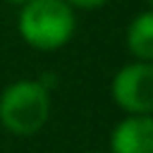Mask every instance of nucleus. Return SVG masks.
<instances>
[{"mask_svg": "<svg viewBox=\"0 0 153 153\" xmlns=\"http://www.w3.org/2000/svg\"><path fill=\"white\" fill-rule=\"evenodd\" d=\"M22 38L38 50H57L74 33V12L65 0H29L19 12Z\"/></svg>", "mask_w": 153, "mask_h": 153, "instance_id": "1", "label": "nucleus"}, {"mask_svg": "<svg viewBox=\"0 0 153 153\" xmlns=\"http://www.w3.org/2000/svg\"><path fill=\"white\" fill-rule=\"evenodd\" d=\"M50 115V96L41 81H14L0 96V122L19 136L36 134Z\"/></svg>", "mask_w": 153, "mask_h": 153, "instance_id": "2", "label": "nucleus"}, {"mask_svg": "<svg viewBox=\"0 0 153 153\" xmlns=\"http://www.w3.org/2000/svg\"><path fill=\"white\" fill-rule=\"evenodd\" d=\"M112 98L129 115H153V62H131L112 79Z\"/></svg>", "mask_w": 153, "mask_h": 153, "instance_id": "3", "label": "nucleus"}, {"mask_svg": "<svg viewBox=\"0 0 153 153\" xmlns=\"http://www.w3.org/2000/svg\"><path fill=\"white\" fill-rule=\"evenodd\" d=\"M112 153H153V115H129L110 136Z\"/></svg>", "mask_w": 153, "mask_h": 153, "instance_id": "4", "label": "nucleus"}, {"mask_svg": "<svg viewBox=\"0 0 153 153\" xmlns=\"http://www.w3.org/2000/svg\"><path fill=\"white\" fill-rule=\"evenodd\" d=\"M127 48L134 57L153 62V10L141 12L127 29Z\"/></svg>", "mask_w": 153, "mask_h": 153, "instance_id": "5", "label": "nucleus"}, {"mask_svg": "<svg viewBox=\"0 0 153 153\" xmlns=\"http://www.w3.org/2000/svg\"><path fill=\"white\" fill-rule=\"evenodd\" d=\"M67 5H74V7H81V10H93V7H100L105 5L108 0H65Z\"/></svg>", "mask_w": 153, "mask_h": 153, "instance_id": "6", "label": "nucleus"}, {"mask_svg": "<svg viewBox=\"0 0 153 153\" xmlns=\"http://www.w3.org/2000/svg\"><path fill=\"white\" fill-rule=\"evenodd\" d=\"M7 2H12V5H24V2H29V0H7Z\"/></svg>", "mask_w": 153, "mask_h": 153, "instance_id": "7", "label": "nucleus"}, {"mask_svg": "<svg viewBox=\"0 0 153 153\" xmlns=\"http://www.w3.org/2000/svg\"><path fill=\"white\" fill-rule=\"evenodd\" d=\"M146 2H148V5H151V7H153V0H146Z\"/></svg>", "mask_w": 153, "mask_h": 153, "instance_id": "8", "label": "nucleus"}, {"mask_svg": "<svg viewBox=\"0 0 153 153\" xmlns=\"http://www.w3.org/2000/svg\"><path fill=\"white\" fill-rule=\"evenodd\" d=\"M88 153H100V151H88Z\"/></svg>", "mask_w": 153, "mask_h": 153, "instance_id": "9", "label": "nucleus"}]
</instances>
